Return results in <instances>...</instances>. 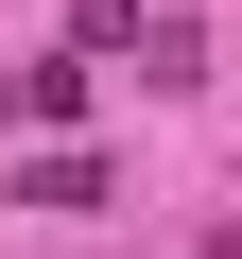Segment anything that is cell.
Segmentation results:
<instances>
[{
  "instance_id": "obj_1",
  "label": "cell",
  "mask_w": 242,
  "mask_h": 259,
  "mask_svg": "<svg viewBox=\"0 0 242 259\" xmlns=\"http://www.w3.org/2000/svg\"><path fill=\"white\" fill-rule=\"evenodd\" d=\"M121 52H139V87H208V35L173 18V0H139V35H121Z\"/></svg>"
},
{
  "instance_id": "obj_2",
  "label": "cell",
  "mask_w": 242,
  "mask_h": 259,
  "mask_svg": "<svg viewBox=\"0 0 242 259\" xmlns=\"http://www.w3.org/2000/svg\"><path fill=\"white\" fill-rule=\"evenodd\" d=\"M0 121H87V52H35V69H0Z\"/></svg>"
},
{
  "instance_id": "obj_3",
  "label": "cell",
  "mask_w": 242,
  "mask_h": 259,
  "mask_svg": "<svg viewBox=\"0 0 242 259\" xmlns=\"http://www.w3.org/2000/svg\"><path fill=\"white\" fill-rule=\"evenodd\" d=\"M18 207H104V156H69V139H52V156L18 173Z\"/></svg>"
},
{
  "instance_id": "obj_4",
  "label": "cell",
  "mask_w": 242,
  "mask_h": 259,
  "mask_svg": "<svg viewBox=\"0 0 242 259\" xmlns=\"http://www.w3.org/2000/svg\"><path fill=\"white\" fill-rule=\"evenodd\" d=\"M208 259H242V225H208Z\"/></svg>"
}]
</instances>
